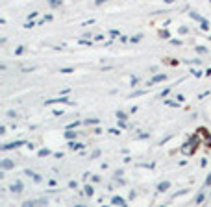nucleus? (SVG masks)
<instances>
[{
	"label": "nucleus",
	"instance_id": "nucleus-2",
	"mask_svg": "<svg viewBox=\"0 0 211 207\" xmlns=\"http://www.w3.org/2000/svg\"><path fill=\"white\" fill-rule=\"evenodd\" d=\"M22 189H24V185H22V181H15L13 185H11V191H13L15 194H20V192H22Z\"/></svg>",
	"mask_w": 211,
	"mask_h": 207
},
{
	"label": "nucleus",
	"instance_id": "nucleus-15",
	"mask_svg": "<svg viewBox=\"0 0 211 207\" xmlns=\"http://www.w3.org/2000/svg\"><path fill=\"white\" fill-rule=\"evenodd\" d=\"M35 203H37V205H46V200H44V198H41V200H37Z\"/></svg>",
	"mask_w": 211,
	"mask_h": 207
},
{
	"label": "nucleus",
	"instance_id": "nucleus-4",
	"mask_svg": "<svg viewBox=\"0 0 211 207\" xmlns=\"http://www.w3.org/2000/svg\"><path fill=\"white\" fill-rule=\"evenodd\" d=\"M167 76L165 74H156L152 80H148V85H154V83H159V81H163V80H165Z\"/></svg>",
	"mask_w": 211,
	"mask_h": 207
},
{
	"label": "nucleus",
	"instance_id": "nucleus-11",
	"mask_svg": "<svg viewBox=\"0 0 211 207\" xmlns=\"http://www.w3.org/2000/svg\"><path fill=\"white\" fill-rule=\"evenodd\" d=\"M35 205H37V203H35V202H32V200H30V202H24V203H22V207H35Z\"/></svg>",
	"mask_w": 211,
	"mask_h": 207
},
{
	"label": "nucleus",
	"instance_id": "nucleus-5",
	"mask_svg": "<svg viewBox=\"0 0 211 207\" xmlns=\"http://www.w3.org/2000/svg\"><path fill=\"white\" fill-rule=\"evenodd\" d=\"M169 187H171V183H169V181H163V183H159V185H157V191H159V192H165Z\"/></svg>",
	"mask_w": 211,
	"mask_h": 207
},
{
	"label": "nucleus",
	"instance_id": "nucleus-9",
	"mask_svg": "<svg viewBox=\"0 0 211 207\" xmlns=\"http://www.w3.org/2000/svg\"><path fill=\"white\" fill-rule=\"evenodd\" d=\"M117 119H119L121 122H124L126 120V113L124 111H117Z\"/></svg>",
	"mask_w": 211,
	"mask_h": 207
},
{
	"label": "nucleus",
	"instance_id": "nucleus-24",
	"mask_svg": "<svg viewBox=\"0 0 211 207\" xmlns=\"http://www.w3.org/2000/svg\"><path fill=\"white\" fill-rule=\"evenodd\" d=\"M74 207H85V205H74Z\"/></svg>",
	"mask_w": 211,
	"mask_h": 207
},
{
	"label": "nucleus",
	"instance_id": "nucleus-17",
	"mask_svg": "<svg viewBox=\"0 0 211 207\" xmlns=\"http://www.w3.org/2000/svg\"><path fill=\"white\" fill-rule=\"evenodd\" d=\"M206 187H211V174H209L207 179H206Z\"/></svg>",
	"mask_w": 211,
	"mask_h": 207
},
{
	"label": "nucleus",
	"instance_id": "nucleus-3",
	"mask_svg": "<svg viewBox=\"0 0 211 207\" xmlns=\"http://www.w3.org/2000/svg\"><path fill=\"white\" fill-rule=\"evenodd\" d=\"M22 144H24L22 141H15V143H9V144H4V146H2V150H15V148L22 146Z\"/></svg>",
	"mask_w": 211,
	"mask_h": 207
},
{
	"label": "nucleus",
	"instance_id": "nucleus-25",
	"mask_svg": "<svg viewBox=\"0 0 211 207\" xmlns=\"http://www.w3.org/2000/svg\"><path fill=\"white\" fill-rule=\"evenodd\" d=\"M207 74H211V68H209V71H207Z\"/></svg>",
	"mask_w": 211,
	"mask_h": 207
},
{
	"label": "nucleus",
	"instance_id": "nucleus-20",
	"mask_svg": "<svg viewBox=\"0 0 211 207\" xmlns=\"http://www.w3.org/2000/svg\"><path fill=\"white\" fill-rule=\"evenodd\" d=\"M48 154H50L48 150H41V152H39V155H41V157H43V155H48Z\"/></svg>",
	"mask_w": 211,
	"mask_h": 207
},
{
	"label": "nucleus",
	"instance_id": "nucleus-21",
	"mask_svg": "<svg viewBox=\"0 0 211 207\" xmlns=\"http://www.w3.org/2000/svg\"><path fill=\"white\" fill-rule=\"evenodd\" d=\"M196 50H198V52H200V54H206V52H207V50H206V48H204V47H198V48H196Z\"/></svg>",
	"mask_w": 211,
	"mask_h": 207
},
{
	"label": "nucleus",
	"instance_id": "nucleus-19",
	"mask_svg": "<svg viewBox=\"0 0 211 207\" xmlns=\"http://www.w3.org/2000/svg\"><path fill=\"white\" fill-rule=\"evenodd\" d=\"M85 122H87V124H98V120H97V119H91V120H85Z\"/></svg>",
	"mask_w": 211,
	"mask_h": 207
},
{
	"label": "nucleus",
	"instance_id": "nucleus-6",
	"mask_svg": "<svg viewBox=\"0 0 211 207\" xmlns=\"http://www.w3.org/2000/svg\"><path fill=\"white\" fill-rule=\"evenodd\" d=\"M115 205H121V207H126V203H124V200L121 198V196H113V200H111Z\"/></svg>",
	"mask_w": 211,
	"mask_h": 207
},
{
	"label": "nucleus",
	"instance_id": "nucleus-7",
	"mask_svg": "<svg viewBox=\"0 0 211 207\" xmlns=\"http://www.w3.org/2000/svg\"><path fill=\"white\" fill-rule=\"evenodd\" d=\"M63 102H67V98H54V100H46L44 104H63Z\"/></svg>",
	"mask_w": 211,
	"mask_h": 207
},
{
	"label": "nucleus",
	"instance_id": "nucleus-23",
	"mask_svg": "<svg viewBox=\"0 0 211 207\" xmlns=\"http://www.w3.org/2000/svg\"><path fill=\"white\" fill-rule=\"evenodd\" d=\"M187 32H189V30H187L185 26H181V28H180V33H187Z\"/></svg>",
	"mask_w": 211,
	"mask_h": 207
},
{
	"label": "nucleus",
	"instance_id": "nucleus-18",
	"mask_svg": "<svg viewBox=\"0 0 211 207\" xmlns=\"http://www.w3.org/2000/svg\"><path fill=\"white\" fill-rule=\"evenodd\" d=\"M165 104H167V105H171V107H178V105H176V102H171V100H167Z\"/></svg>",
	"mask_w": 211,
	"mask_h": 207
},
{
	"label": "nucleus",
	"instance_id": "nucleus-8",
	"mask_svg": "<svg viewBox=\"0 0 211 207\" xmlns=\"http://www.w3.org/2000/svg\"><path fill=\"white\" fill-rule=\"evenodd\" d=\"M76 135H78L76 131H70V129H69V131L65 133V137H67V139H69V141H72V139H76Z\"/></svg>",
	"mask_w": 211,
	"mask_h": 207
},
{
	"label": "nucleus",
	"instance_id": "nucleus-1",
	"mask_svg": "<svg viewBox=\"0 0 211 207\" xmlns=\"http://www.w3.org/2000/svg\"><path fill=\"white\" fill-rule=\"evenodd\" d=\"M0 167H2V170H11L15 167V163H13L11 159H2V161H0Z\"/></svg>",
	"mask_w": 211,
	"mask_h": 207
},
{
	"label": "nucleus",
	"instance_id": "nucleus-14",
	"mask_svg": "<svg viewBox=\"0 0 211 207\" xmlns=\"http://www.w3.org/2000/svg\"><path fill=\"white\" fill-rule=\"evenodd\" d=\"M59 4H61V2H58V0H50V6H52V8H58Z\"/></svg>",
	"mask_w": 211,
	"mask_h": 207
},
{
	"label": "nucleus",
	"instance_id": "nucleus-13",
	"mask_svg": "<svg viewBox=\"0 0 211 207\" xmlns=\"http://www.w3.org/2000/svg\"><path fill=\"white\" fill-rule=\"evenodd\" d=\"M200 26H202L204 30H207V28H209V22H207V20H202V22H200Z\"/></svg>",
	"mask_w": 211,
	"mask_h": 207
},
{
	"label": "nucleus",
	"instance_id": "nucleus-12",
	"mask_svg": "<svg viewBox=\"0 0 211 207\" xmlns=\"http://www.w3.org/2000/svg\"><path fill=\"white\" fill-rule=\"evenodd\" d=\"M85 194H87V196H91V194H93V187H91V185H87V187H85Z\"/></svg>",
	"mask_w": 211,
	"mask_h": 207
},
{
	"label": "nucleus",
	"instance_id": "nucleus-22",
	"mask_svg": "<svg viewBox=\"0 0 211 207\" xmlns=\"http://www.w3.org/2000/svg\"><path fill=\"white\" fill-rule=\"evenodd\" d=\"M8 117H11V119H13V117H17V113H15V111H8Z\"/></svg>",
	"mask_w": 211,
	"mask_h": 207
},
{
	"label": "nucleus",
	"instance_id": "nucleus-10",
	"mask_svg": "<svg viewBox=\"0 0 211 207\" xmlns=\"http://www.w3.org/2000/svg\"><path fill=\"white\" fill-rule=\"evenodd\" d=\"M204 198H206V194H204V191H202V192H198V196H196V200H195V202H196V203H200Z\"/></svg>",
	"mask_w": 211,
	"mask_h": 207
},
{
	"label": "nucleus",
	"instance_id": "nucleus-16",
	"mask_svg": "<svg viewBox=\"0 0 211 207\" xmlns=\"http://www.w3.org/2000/svg\"><path fill=\"white\" fill-rule=\"evenodd\" d=\"M70 148H74V150H76V148H82V144H78V143H70Z\"/></svg>",
	"mask_w": 211,
	"mask_h": 207
}]
</instances>
